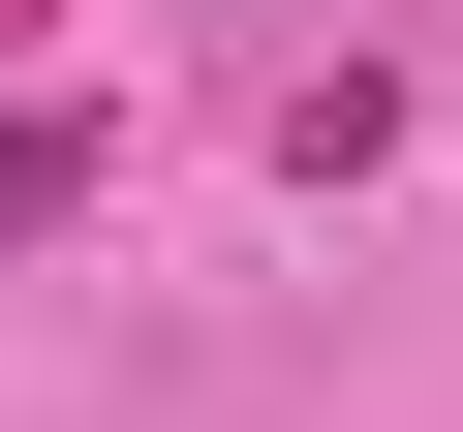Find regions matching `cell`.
Wrapping results in <instances>:
<instances>
[{
  "mask_svg": "<svg viewBox=\"0 0 463 432\" xmlns=\"http://www.w3.org/2000/svg\"><path fill=\"white\" fill-rule=\"evenodd\" d=\"M32 216H93V124H0V248H32Z\"/></svg>",
  "mask_w": 463,
  "mask_h": 432,
  "instance_id": "6da1fadb",
  "label": "cell"
}]
</instances>
